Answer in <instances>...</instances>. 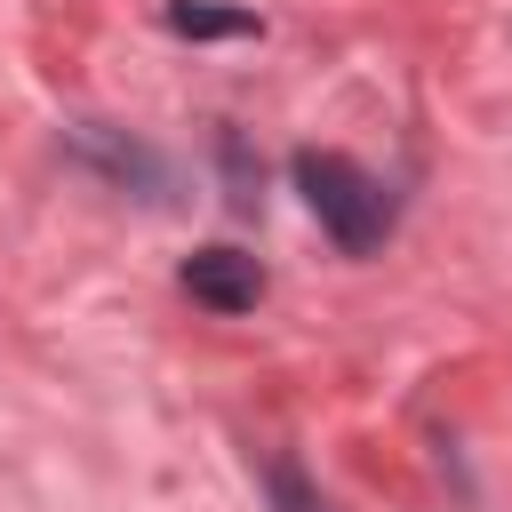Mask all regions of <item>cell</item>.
<instances>
[{"mask_svg": "<svg viewBox=\"0 0 512 512\" xmlns=\"http://www.w3.org/2000/svg\"><path fill=\"white\" fill-rule=\"evenodd\" d=\"M296 192H304V208L320 216V232H328L344 256L384 248V232H392V192H384L360 160H344V152H296Z\"/></svg>", "mask_w": 512, "mask_h": 512, "instance_id": "6da1fadb", "label": "cell"}, {"mask_svg": "<svg viewBox=\"0 0 512 512\" xmlns=\"http://www.w3.org/2000/svg\"><path fill=\"white\" fill-rule=\"evenodd\" d=\"M184 296L208 312H256L264 296V264L248 248H192L184 256Z\"/></svg>", "mask_w": 512, "mask_h": 512, "instance_id": "7a4b0ae2", "label": "cell"}, {"mask_svg": "<svg viewBox=\"0 0 512 512\" xmlns=\"http://www.w3.org/2000/svg\"><path fill=\"white\" fill-rule=\"evenodd\" d=\"M160 16H168V32H184V40H240V32H264L248 8H216V0H168Z\"/></svg>", "mask_w": 512, "mask_h": 512, "instance_id": "3957f363", "label": "cell"}, {"mask_svg": "<svg viewBox=\"0 0 512 512\" xmlns=\"http://www.w3.org/2000/svg\"><path fill=\"white\" fill-rule=\"evenodd\" d=\"M264 496H272V512H328L296 456H264Z\"/></svg>", "mask_w": 512, "mask_h": 512, "instance_id": "277c9868", "label": "cell"}, {"mask_svg": "<svg viewBox=\"0 0 512 512\" xmlns=\"http://www.w3.org/2000/svg\"><path fill=\"white\" fill-rule=\"evenodd\" d=\"M216 152H224V168H232V208H256V176H248V152H240L232 128L216 136Z\"/></svg>", "mask_w": 512, "mask_h": 512, "instance_id": "5b68a950", "label": "cell"}]
</instances>
